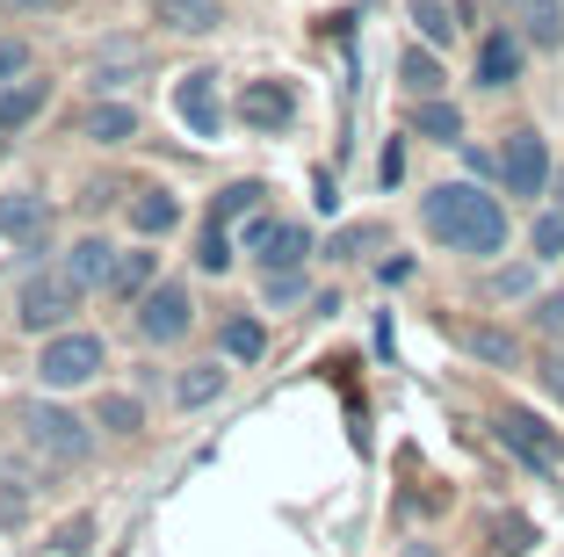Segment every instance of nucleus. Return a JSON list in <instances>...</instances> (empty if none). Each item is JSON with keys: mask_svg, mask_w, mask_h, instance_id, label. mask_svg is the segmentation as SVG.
<instances>
[{"mask_svg": "<svg viewBox=\"0 0 564 557\" xmlns=\"http://www.w3.org/2000/svg\"><path fill=\"white\" fill-rule=\"evenodd\" d=\"M420 225H427V239H442L448 254H478V261L507 246V211H499V196H485V189H470V181L427 189Z\"/></svg>", "mask_w": 564, "mask_h": 557, "instance_id": "obj_1", "label": "nucleus"}, {"mask_svg": "<svg viewBox=\"0 0 564 557\" xmlns=\"http://www.w3.org/2000/svg\"><path fill=\"white\" fill-rule=\"evenodd\" d=\"M80 297L87 290L66 276V268H36V276L15 290V326L22 333H58L73 312H80Z\"/></svg>", "mask_w": 564, "mask_h": 557, "instance_id": "obj_2", "label": "nucleus"}, {"mask_svg": "<svg viewBox=\"0 0 564 557\" xmlns=\"http://www.w3.org/2000/svg\"><path fill=\"white\" fill-rule=\"evenodd\" d=\"M15 427H22V442H36L44 457H58V463H80L87 449H95L87 420H73V413L44 406V398H22V406H15Z\"/></svg>", "mask_w": 564, "mask_h": 557, "instance_id": "obj_3", "label": "nucleus"}, {"mask_svg": "<svg viewBox=\"0 0 564 557\" xmlns=\"http://www.w3.org/2000/svg\"><path fill=\"white\" fill-rule=\"evenodd\" d=\"M499 181H507V196H543L550 189L543 131H507V146H499Z\"/></svg>", "mask_w": 564, "mask_h": 557, "instance_id": "obj_4", "label": "nucleus"}, {"mask_svg": "<svg viewBox=\"0 0 564 557\" xmlns=\"http://www.w3.org/2000/svg\"><path fill=\"white\" fill-rule=\"evenodd\" d=\"M101 369V341L95 333H51L44 362H36V377L51 384V392H73V384H87Z\"/></svg>", "mask_w": 564, "mask_h": 557, "instance_id": "obj_5", "label": "nucleus"}, {"mask_svg": "<svg viewBox=\"0 0 564 557\" xmlns=\"http://www.w3.org/2000/svg\"><path fill=\"white\" fill-rule=\"evenodd\" d=\"M499 442L514 449L529 471H564V442L535 420V413H499Z\"/></svg>", "mask_w": 564, "mask_h": 557, "instance_id": "obj_6", "label": "nucleus"}, {"mask_svg": "<svg viewBox=\"0 0 564 557\" xmlns=\"http://www.w3.org/2000/svg\"><path fill=\"white\" fill-rule=\"evenodd\" d=\"M247 254L268 268V276H282V268H297L304 254H312V232L304 225H275V217H253L247 225Z\"/></svg>", "mask_w": 564, "mask_h": 557, "instance_id": "obj_7", "label": "nucleus"}, {"mask_svg": "<svg viewBox=\"0 0 564 557\" xmlns=\"http://www.w3.org/2000/svg\"><path fill=\"white\" fill-rule=\"evenodd\" d=\"M188 319H196V304H188L182 282H160V290H145V304H138V333H145V341H160V347L182 341Z\"/></svg>", "mask_w": 564, "mask_h": 557, "instance_id": "obj_8", "label": "nucleus"}, {"mask_svg": "<svg viewBox=\"0 0 564 557\" xmlns=\"http://www.w3.org/2000/svg\"><path fill=\"white\" fill-rule=\"evenodd\" d=\"M51 225H58V217H51L44 196H22V189H15V196H0V239H15V246L36 254V246L51 239Z\"/></svg>", "mask_w": 564, "mask_h": 557, "instance_id": "obj_9", "label": "nucleus"}, {"mask_svg": "<svg viewBox=\"0 0 564 557\" xmlns=\"http://www.w3.org/2000/svg\"><path fill=\"white\" fill-rule=\"evenodd\" d=\"M174 116H182L196 138H217V124H225V109H217V73H188V81L174 87Z\"/></svg>", "mask_w": 564, "mask_h": 557, "instance_id": "obj_10", "label": "nucleus"}, {"mask_svg": "<svg viewBox=\"0 0 564 557\" xmlns=\"http://www.w3.org/2000/svg\"><path fill=\"white\" fill-rule=\"evenodd\" d=\"M239 116H247L253 131H290V116H297V95L282 81H247V95H239Z\"/></svg>", "mask_w": 564, "mask_h": 557, "instance_id": "obj_11", "label": "nucleus"}, {"mask_svg": "<svg viewBox=\"0 0 564 557\" xmlns=\"http://www.w3.org/2000/svg\"><path fill=\"white\" fill-rule=\"evenodd\" d=\"M514 81H521V36L492 30L478 44V87H514Z\"/></svg>", "mask_w": 564, "mask_h": 557, "instance_id": "obj_12", "label": "nucleus"}, {"mask_svg": "<svg viewBox=\"0 0 564 557\" xmlns=\"http://www.w3.org/2000/svg\"><path fill=\"white\" fill-rule=\"evenodd\" d=\"M80 131L95 138V146H123V138H138V109L131 101H95V109L80 116Z\"/></svg>", "mask_w": 564, "mask_h": 557, "instance_id": "obj_13", "label": "nucleus"}, {"mask_svg": "<svg viewBox=\"0 0 564 557\" xmlns=\"http://www.w3.org/2000/svg\"><path fill=\"white\" fill-rule=\"evenodd\" d=\"M521 44H535V51L564 44V8L557 0H521Z\"/></svg>", "mask_w": 564, "mask_h": 557, "instance_id": "obj_14", "label": "nucleus"}, {"mask_svg": "<svg viewBox=\"0 0 564 557\" xmlns=\"http://www.w3.org/2000/svg\"><path fill=\"white\" fill-rule=\"evenodd\" d=\"M152 15H160L166 30L203 36V30H217V22H225V8H217V0H152Z\"/></svg>", "mask_w": 564, "mask_h": 557, "instance_id": "obj_15", "label": "nucleus"}, {"mask_svg": "<svg viewBox=\"0 0 564 557\" xmlns=\"http://www.w3.org/2000/svg\"><path fill=\"white\" fill-rule=\"evenodd\" d=\"M66 276L80 282V290L109 282V276H117V246H109V239H80V246H73V261H66Z\"/></svg>", "mask_w": 564, "mask_h": 557, "instance_id": "obj_16", "label": "nucleus"}, {"mask_svg": "<svg viewBox=\"0 0 564 557\" xmlns=\"http://www.w3.org/2000/svg\"><path fill=\"white\" fill-rule=\"evenodd\" d=\"M413 131H420V138H434V146H464V116L448 109L442 95H427V101L413 109Z\"/></svg>", "mask_w": 564, "mask_h": 557, "instance_id": "obj_17", "label": "nucleus"}, {"mask_svg": "<svg viewBox=\"0 0 564 557\" xmlns=\"http://www.w3.org/2000/svg\"><path fill=\"white\" fill-rule=\"evenodd\" d=\"M131 225L145 232V239H160V232H174V225H182V203L166 196V189H145V196L131 203Z\"/></svg>", "mask_w": 564, "mask_h": 557, "instance_id": "obj_18", "label": "nucleus"}, {"mask_svg": "<svg viewBox=\"0 0 564 557\" xmlns=\"http://www.w3.org/2000/svg\"><path fill=\"white\" fill-rule=\"evenodd\" d=\"M51 101V87L44 81H22V87H0V131H22L36 109Z\"/></svg>", "mask_w": 564, "mask_h": 557, "instance_id": "obj_19", "label": "nucleus"}, {"mask_svg": "<svg viewBox=\"0 0 564 557\" xmlns=\"http://www.w3.org/2000/svg\"><path fill=\"white\" fill-rule=\"evenodd\" d=\"M464 347H470L478 362H492V369H514V362H521L514 333H499V326H464Z\"/></svg>", "mask_w": 564, "mask_h": 557, "instance_id": "obj_20", "label": "nucleus"}, {"mask_svg": "<svg viewBox=\"0 0 564 557\" xmlns=\"http://www.w3.org/2000/svg\"><path fill=\"white\" fill-rule=\"evenodd\" d=\"M399 73H405V87H413L420 101H427V95H442V81H448V73H442V58H434V51H420V44L399 58Z\"/></svg>", "mask_w": 564, "mask_h": 557, "instance_id": "obj_21", "label": "nucleus"}, {"mask_svg": "<svg viewBox=\"0 0 564 557\" xmlns=\"http://www.w3.org/2000/svg\"><path fill=\"white\" fill-rule=\"evenodd\" d=\"M109 290L131 304V297L152 290V254H117V276H109Z\"/></svg>", "mask_w": 564, "mask_h": 557, "instance_id": "obj_22", "label": "nucleus"}, {"mask_svg": "<svg viewBox=\"0 0 564 557\" xmlns=\"http://www.w3.org/2000/svg\"><path fill=\"white\" fill-rule=\"evenodd\" d=\"M413 22H420L427 44H448V36H456V8H448V0H413Z\"/></svg>", "mask_w": 564, "mask_h": 557, "instance_id": "obj_23", "label": "nucleus"}, {"mask_svg": "<svg viewBox=\"0 0 564 557\" xmlns=\"http://www.w3.org/2000/svg\"><path fill=\"white\" fill-rule=\"evenodd\" d=\"M529 246H535V261H564V211H543V217H535Z\"/></svg>", "mask_w": 564, "mask_h": 557, "instance_id": "obj_24", "label": "nucleus"}, {"mask_svg": "<svg viewBox=\"0 0 564 557\" xmlns=\"http://www.w3.org/2000/svg\"><path fill=\"white\" fill-rule=\"evenodd\" d=\"M261 347H268V333L253 326V319H232V326H225V355L232 362H261Z\"/></svg>", "mask_w": 564, "mask_h": 557, "instance_id": "obj_25", "label": "nucleus"}, {"mask_svg": "<svg viewBox=\"0 0 564 557\" xmlns=\"http://www.w3.org/2000/svg\"><path fill=\"white\" fill-rule=\"evenodd\" d=\"M253 203H261V181H232L225 196H217V211H210V225H232V217H247Z\"/></svg>", "mask_w": 564, "mask_h": 557, "instance_id": "obj_26", "label": "nucleus"}, {"mask_svg": "<svg viewBox=\"0 0 564 557\" xmlns=\"http://www.w3.org/2000/svg\"><path fill=\"white\" fill-rule=\"evenodd\" d=\"M95 420H101V427H117V435H131V427H145V413H138V398L109 392V398L95 406Z\"/></svg>", "mask_w": 564, "mask_h": 557, "instance_id": "obj_27", "label": "nucleus"}, {"mask_svg": "<svg viewBox=\"0 0 564 557\" xmlns=\"http://www.w3.org/2000/svg\"><path fill=\"white\" fill-rule=\"evenodd\" d=\"M196 261H203V276H225V268H232V239H225V225H210V232H203Z\"/></svg>", "mask_w": 564, "mask_h": 557, "instance_id": "obj_28", "label": "nucleus"}, {"mask_svg": "<svg viewBox=\"0 0 564 557\" xmlns=\"http://www.w3.org/2000/svg\"><path fill=\"white\" fill-rule=\"evenodd\" d=\"M225 392V377H217V369H203V377H182L174 384V398H182V406H203V398H217Z\"/></svg>", "mask_w": 564, "mask_h": 557, "instance_id": "obj_29", "label": "nucleus"}, {"mask_svg": "<svg viewBox=\"0 0 564 557\" xmlns=\"http://www.w3.org/2000/svg\"><path fill=\"white\" fill-rule=\"evenodd\" d=\"M369 246H377V225H348L340 239H333V254L348 261V254H369Z\"/></svg>", "mask_w": 564, "mask_h": 557, "instance_id": "obj_30", "label": "nucleus"}, {"mask_svg": "<svg viewBox=\"0 0 564 557\" xmlns=\"http://www.w3.org/2000/svg\"><path fill=\"white\" fill-rule=\"evenodd\" d=\"M22 66H30V44L22 36H0V81H15Z\"/></svg>", "mask_w": 564, "mask_h": 557, "instance_id": "obj_31", "label": "nucleus"}, {"mask_svg": "<svg viewBox=\"0 0 564 557\" xmlns=\"http://www.w3.org/2000/svg\"><path fill=\"white\" fill-rule=\"evenodd\" d=\"M529 268H499V276H492V297H529Z\"/></svg>", "mask_w": 564, "mask_h": 557, "instance_id": "obj_32", "label": "nucleus"}, {"mask_svg": "<svg viewBox=\"0 0 564 557\" xmlns=\"http://www.w3.org/2000/svg\"><path fill=\"white\" fill-rule=\"evenodd\" d=\"M268 297H275V304H290V297H304V276H290V268H282V276H268Z\"/></svg>", "mask_w": 564, "mask_h": 557, "instance_id": "obj_33", "label": "nucleus"}, {"mask_svg": "<svg viewBox=\"0 0 564 557\" xmlns=\"http://www.w3.org/2000/svg\"><path fill=\"white\" fill-rule=\"evenodd\" d=\"M535 319H543V326L557 333V326H564V297H543V304H535Z\"/></svg>", "mask_w": 564, "mask_h": 557, "instance_id": "obj_34", "label": "nucleus"}, {"mask_svg": "<svg viewBox=\"0 0 564 557\" xmlns=\"http://www.w3.org/2000/svg\"><path fill=\"white\" fill-rule=\"evenodd\" d=\"M543 384H550V398H564V355L543 362Z\"/></svg>", "mask_w": 564, "mask_h": 557, "instance_id": "obj_35", "label": "nucleus"}, {"mask_svg": "<svg viewBox=\"0 0 564 557\" xmlns=\"http://www.w3.org/2000/svg\"><path fill=\"white\" fill-rule=\"evenodd\" d=\"M8 8H58V0H8Z\"/></svg>", "mask_w": 564, "mask_h": 557, "instance_id": "obj_36", "label": "nucleus"}, {"mask_svg": "<svg viewBox=\"0 0 564 557\" xmlns=\"http://www.w3.org/2000/svg\"><path fill=\"white\" fill-rule=\"evenodd\" d=\"M557 211H564V174H557Z\"/></svg>", "mask_w": 564, "mask_h": 557, "instance_id": "obj_37", "label": "nucleus"}, {"mask_svg": "<svg viewBox=\"0 0 564 557\" xmlns=\"http://www.w3.org/2000/svg\"><path fill=\"white\" fill-rule=\"evenodd\" d=\"M0 138H8V131H0Z\"/></svg>", "mask_w": 564, "mask_h": 557, "instance_id": "obj_38", "label": "nucleus"}]
</instances>
